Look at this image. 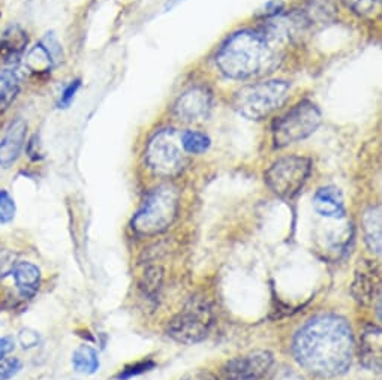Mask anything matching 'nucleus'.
I'll return each instance as SVG.
<instances>
[{
    "mask_svg": "<svg viewBox=\"0 0 382 380\" xmlns=\"http://www.w3.org/2000/svg\"><path fill=\"white\" fill-rule=\"evenodd\" d=\"M292 352L303 369L315 376L345 374L354 358L351 326L336 314L315 316L295 334Z\"/></svg>",
    "mask_w": 382,
    "mask_h": 380,
    "instance_id": "nucleus-1",
    "label": "nucleus"
},
{
    "mask_svg": "<svg viewBox=\"0 0 382 380\" xmlns=\"http://www.w3.org/2000/svg\"><path fill=\"white\" fill-rule=\"evenodd\" d=\"M277 59L276 42L264 32L240 30L220 47L216 65L231 80H248L272 71Z\"/></svg>",
    "mask_w": 382,
    "mask_h": 380,
    "instance_id": "nucleus-2",
    "label": "nucleus"
},
{
    "mask_svg": "<svg viewBox=\"0 0 382 380\" xmlns=\"http://www.w3.org/2000/svg\"><path fill=\"white\" fill-rule=\"evenodd\" d=\"M180 192L179 189L165 183L157 186L143 202L138 213L132 219V229L140 235L153 237L165 232L179 213Z\"/></svg>",
    "mask_w": 382,
    "mask_h": 380,
    "instance_id": "nucleus-3",
    "label": "nucleus"
},
{
    "mask_svg": "<svg viewBox=\"0 0 382 380\" xmlns=\"http://www.w3.org/2000/svg\"><path fill=\"white\" fill-rule=\"evenodd\" d=\"M291 84L282 80H270L248 84L232 96V108L248 120H263L287 102Z\"/></svg>",
    "mask_w": 382,
    "mask_h": 380,
    "instance_id": "nucleus-4",
    "label": "nucleus"
},
{
    "mask_svg": "<svg viewBox=\"0 0 382 380\" xmlns=\"http://www.w3.org/2000/svg\"><path fill=\"white\" fill-rule=\"evenodd\" d=\"M213 322L215 316L210 301L204 297H192L168 322L167 333L172 340L183 345H193L208 336Z\"/></svg>",
    "mask_w": 382,
    "mask_h": 380,
    "instance_id": "nucleus-5",
    "label": "nucleus"
},
{
    "mask_svg": "<svg viewBox=\"0 0 382 380\" xmlns=\"http://www.w3.org/2000/svg\"><path fill=\"white\" fill-rule=\"evenodd\" d=\"M321 111L312 101H302L283 114L272 126L273 142L277 149L309 138L321 125Z\"/></svg>",
    "mask_w": 382,
    "mask_h": 380,
    "instance_id": "nucleus-6",
    "label": "nucleus"
},
{
    "mask_svg": "<svg viewBox=\"0 0 382 380\" xmlns=\"http://www.w3.org/2000/svg\"><path fill=\"white\" fill-rule=\"evenodd\" d=\"M181 135L174 129L156 132L145 147V162L156 176L176 177L186 166V153L181 147Z\"/></svg>",
    "mask_w": 382,
    "mask_h": 380,
    "instance_id": "nucleus-7",
    "label": "nucleus"
},
{
    "mask_svg": "<svg viewBox=\"0 0 382 380\" xmlns=\"http://www.w3.org/2000/svg\"><path fill=\"white\" fill-rule=\"evenodd\" d=\"M312 162L303 156H287L276 161L265 171V183L282 200H292L304 188L311 176Z\"/></svg>",
    "mask_w": 382,
    "mask_h": 380,
    "instance_id": "nucleus-8",
    "label": "nucleus"
},
{
    "mask_svg": "<svg viewBox=\"0 0 382 380\" xmlns=\"http://www.w3.org/2000/svg\"><path fill=\"white\" fill-rule=\"evenodd\" d=\"M212 92L203 85H195L179 96L172 111L184 123H196L208 117L212 111Z\"/></svg>",
    "mask_w": 382,
    "mask_h": 380,
    "instance_id": "nucleus-9",
    "label": "nucleus"
},
{
    "mask_svg": "<svg viewBox=\"0 0 382 380\" xmlns=\"http://www.w3.org/2000/svg\"><path fill=\"white\" fill-rule=\"evenodd\" d=\"M273 365V355L268 350H253L227 362L224 373L231 380H258Z\"/></svg>",
    "mask_w": 382,
    "mask_h": 380,
    "instance_id": "nucleus-10",
    "label": "nucleus"
},
{
    "mask_svg": "<svg viewBox=\"0 0 382 380\" xmlns=\"http://www.w3.org/2000/svg\"><path fill=\"white\" fill-rule=\"evenodd\" d=\"M382 334L376 326L364 329L360 341V361L366 369L379 373L382 362Z\"/></svg>",
    "mask_w": 382,
    "mask_h": 380,
    "instance_id": "nucleus-11",
    "label": "nucleus"
},
{
    "mask_svg": "<svg viewBox=\"0 0 382 380\" xmlns=\"http://www.w3.org/2000/svg\"><path fill=\"white\" fill-rule=\"evenodd\" d=\"M28 126L23 120H17L8 129L6 137L0 142V166L8 168L14 164L24 145V138H26Z\"/></svg>",
    "mask_w": 382,
    "mask_h": 380,
    "instance_id": "nucleus-12",
    "label": "nucleus"
},
{
    "mask_svg": "<svg viewBox=\"0 0 382 380\" xmlns=\"http://www.w3.org/2000/svg\"><path fill=\"white\" fill-rule=\"evenodd\" d=\"M11 274L14 277L17 289L24 300L32 298L38 292L41 285V271L36 265L30 262H17Z\"/></svg>",
    "mask_w": 382,
    "mask_h": 380,
    "instance_id": "nucleus-13",
    "label": "nucleus"
},
{
    "mask_svg": "<svg viewBox=\"0 0 382 380\" xmlns=\"http://www.w3.org/2000/svg\"><path fill=\"white\" fill-rule=\"evenodd\" d=\"M314 207L316 213L327 219L345 217V205L342 193L336 188H323L314 196Z\"/></svg>",
    "mask_w": 382,
    "mask_h": 380,
    "instance_id": "nucleus-14",
    "label": "nucleus"
},
{
    "mask_svg": "<svg viewBox=\"0 0 382 380\" xmlns=\"http://www.w3.org/2000/svg\"><path fill=\"white\" fill-rule=\"evenodd\" d=\"M363 232L366 244L372 252L381 255L382 250V216L381 207L375 205L364 212L363 216Z\"/></svg>",
    "mask_w": 382,
    "mask_h": 380,
    "instance_id": "nucleus-15",
    "label": "nucleus"
},
{
    "mask_svg": "<svg viewBox=\"0 0 382 380\" xmlns=\"http://www.w3.org/2000/svg\"><path fill=\"white\" fill-rule=\"evenodd\" d=\"M28 35L20 27L14 26L9 27L0 38V54L8 62L12 60H18V57L23 54L24 48L28 45Z\"/></svg>",
    "mask_w": 382,
    "mask_h": 380,
    "instance_id": "nucleus-16",
    "label": "nucleus"
},
{
    "mask_svg": "<svg viewBox=\"0 0 382 380\" xmlns=\"http://www.w3.org/2000/svg\"><path fill=\"white\" fill-rule=\"evenodd\" d=\"M72 365L81 374H93L100 369V358L90 346H80L72 355Z\"/></svg>",
    "mask_w": 382,
    "mask_h": 380,
    "instance_id": "nucleus-17",
    "label": "nucleus"
},
{
    "mask_svg": "<svg viewBox=\"0 0 382 380\" xmlns=\"http://www.w3.org/2000/svg\"><path fill=\"white\" fill-rule=\"evenodd\" d=\"M26 66L32 72L42 73V72L50 71L54 66V63H53L52 56L48 54V51L45 50V47L42 44H40L29 51V54L26 57Z\"/></svg>",
    "mask_w": 382,
    "mask_h": 380,
    "instance_id": "nucleus-18",
    "label": "nucleus"
},
{
    "mask_svg": "<svg viewBox=\"0 0 382 380\" xmlns=\"http://www.w3.org/2000/svg\"><path fill=\"white\" fill-rule=\"evenodd\" d=\"M180 140H181V147L184 153H189V154L204 153L208 150V147H210V138H208L203 132L188 130L181 135Z\"/></svg>",
    "mask_w": 382,
    "mask_h": 380,
    "instance_id": "nucleus-19",
    "label": "nucleus"
},
{
    "mask_svg": "<svg viewBox=\"0 0 382 380\" xmlns=\"http://www.w3.org/2000/svg\"><path fill=\"white\" fill-rule=\"evenodd\" d=\"M18 78L12 71L0 73V108L8 106L18 93Z\"/></svg>",
    "mask_w": 382,
    "mask_h": 380,
    "instance_id": "nucleus-20",
    "label": "nucleus"
},
{
    "mask_svg": "<svg viewBox=\"0 0 382 380\" xmlns=\"http://www.w3.org/2000/svg\"><path fill=\"white\" fill-rule=\"evenodd\" d=\"M375 274H372V269L369 273L362 271V274H357V280L354 283V293L357 300L360 301H367L374 295L375 290Z\"/></svg>",
    "mask_w": 382,
    "mask_h": 380,
    "instance_id": "nucleus-21",
    "label": "nucleus"
},
{
    "mask_svg": "<svg viewBox=\"0 0 382 380\" xmlns=\"http://www.w3.org/2000/svg\"><path fill=\"white\" fill-rule=\"evenodd\" d=\"M342 4L359 17H372L379 9L381 0H342Z\"/></svg>",
    "mask_w": 382,
    "mask_h": 380,
    "instance_id": "nucleus-22",
    "label": "nucleus"
},
{
    "mask_svg": "<svg viewBox=\"0 0 382 380\" xmlns=\"http://www.w3.org/2000/svg\"><path fill=\"white\" fill-rule=\"evenodd\" d=\"M16 202L6 190H0V222L9 223L16 217Z\"/></svg>",
    "mask_w": 382,
    "mask_h": 380,
    "instance_id": "nucleus-23",
    "label": "nucleus"
},
{
    "mask_svg": "<svg viewBox=\"0 0 382 380\" xmlns=\"http://www.w3.org/2000/svg\"><path fill=\"white\" fill-rule=\"evenodd\" d=\"M41 44L45 47V50L48 51V54L52 56L53 63L56 66L60 62V60L64 59V51H61V47L57 42V39L54 38V35L53 33H47V36L42 39Z\"/></svg>",
    "mask_w": 382,
    "mask_h": 380,
    "instance_id": "nucleus-24",
    "label": "nucleus"
},
{
    "mask_svg": "<svg viewBox=\"0 0 382 380\" xmlns=\"http://www.w3.org/2000/svg\"><path fill=\"white\" fill-rule=\"evenodd\" d=\"M21 370V362L17 358L0 361V380H9Z\"/></svg>",
    "mask_w": 382,
    "mask_h": 380,
    "instance_id": "nucleus-25",
    "label": "nucleus"
},
{
    "mask_svg": "<svg viewBox=\"0 0 382 380\" xmlns=\"http://www.w3.org/2000/svg\"><path fill=\"white\" fill-rule=\"evenodd\" d=\"M18 340H20L21 346H23L24 349H32V348H36V346L40 345L41 337H40L38 333H36V331L26 328V329H21V331H20Z\"/></svg>",
    "mask_w": 382,
    "mask_h": 380,
    "instance_id": "nucleus-26",
    "label": "nucleus"
},
{
    "mask_svg": "<svg viewBox=\"0 0 382 380\" xmlns=\"http://www.w3.org/2000/svg\"><path fill=\"white\" fill-rule=\"evenodd\" d=\"M80 85H81V81L80 80L72 81L68 85V87L64 90V93H61L60 102H59V108H68L71 105V102L73 101V97H76V93L80 89Z\"/></svg>",
    "mask_w": 382,
    "mask_h": 380,
    "instance_id": "nucleus-27",
    "label": "nucleus"
},
{
    "mask_svg": "<svg viewBox=\"0 0 382 380\" xmlns=\"http://www.w3.org/2000/svg\"><path fill=\"white\" fill-rule=\"evenodd\" d=\"M283 8V2H280V0H272V2H268L267 5H264L263 9H260V12H258V17L261 18H275L280 14V11Z\"/></svg>",
    "mask_w": 382,
    "mask_h": 380,
    "instance_id": "nucleus-28",
    "label": "nucleus"
},
{
    "mask_svg": "<svg viewBox=\"0 0 382 380\" xmlns=\"http://www.w3.org/2000/svg\"><path fill=\"white\" fill-rule=\"evenodd\" d=\"M14 253L11 252H0V276L5 277L12 273V269L16 266Z\"/></svg>",
    "mask_w": 382,
    "mask_h": 380,
    "instance_id": "nucleus-29",
    "label": "nucleus"
},
{
    "mask_svg": "<svg viewBox=\"0 0 382 380\" xmlns=\"http://www.w3.org/2000/svg\"><path fill=\"white\" fill-rule=\"evenodd\" d=\"M28 154L32 159V161H38V159L42 157V152H41V142H40V137L38 135H33L30 138V141L28 142Z\"/></svg>",
    "mask_w": 382,
    "mask_h": 380,
    "instance_id": "nucleus-30",
    "label": "nucleus"
},
{
    "mask_svg": "<svg viewBox=\"0 0 382 380\" xmlns=\"http://www.w3.org/2000/svg\"><path fill=\"white\" fill-rule=\"evenodd\" d=\"M180 380H217V377L207 370H195L192 373H188Z\"/></svg>",
    "mask_w": 382,
    "mask_h": 380,
    "instance_id": "nucleus-31",
    "label": "nucleus"
},
{
    "mask_svg": "<svg viewBox=\"0 0 382 380\" xmlns=\"http://www.w3.org/2000/svg\"><path fill=\"white\" fill-rule=\"evenodd\" d=\"M12 350H14V340L11 337H0V361L6 360Z\"/></svg>",
    "mask_w": 382,
    "mask_h": 380,
    "instance_id": "nucleus-32",
    "label": "nucleus"
}]
</instances>
